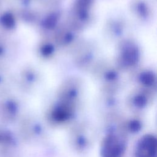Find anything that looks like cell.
I'll use <instances>...</instances> for the list:
<instances>
[{"mask_svg": "<svg viewBox=\"0 0 157 157\" xmlns=\"http://www.w3.org/2000/svg\"><path fill=\"white\" fill-rule=\"evenodd\" d=\"M156 151V140L151 135L142 137L136 148V157H154Z\"/></svg>", "mask_w": 157, "mask_h": 157, "instance_id": "obj_2", "label": "cell"}, {"mask_svg": "<svg viewBox=\"0 0 157 157\" xmlns=\"http://www.w3.org/2000/svg\"><path fill=\"white\" fill-rule=\"evenodd\" d=\"M123 141L117 136L110 135L106 137L102 147V157H120L123 152Z\"/></svg>", "mask_w": 157, "mask_h": 157, "instance_id": "obj_1", "label": "cell"}]
</instances>
